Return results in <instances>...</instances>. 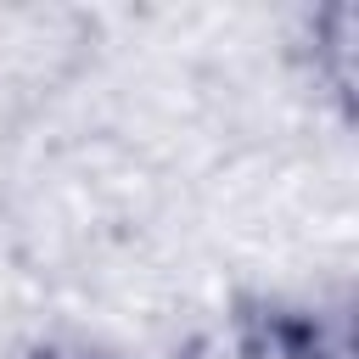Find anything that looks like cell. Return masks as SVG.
<instances>
[{
	"instance_id": "obj_2",
	"label": "cell",
	"mask_w": 359,
	"mask_h": 359,
	"mask_svg": "<svg viewBox=\"0 0 359 359\" xmlns=\"http://www.w3.org/2000/svg\"><path fill=\"white\" fill-rule=\"evenodd\" d=\"M309 62H314V79L325 84V95L337 107H353V79H359V6L353 0H337V6L314 11Z\"/></svg>"
},
{
	"instance_id": "obj_1",
	"label": "cell",
	"mask_w": 359,
	"mask_h": 359,
	"mask_svg": "<svg viewBox=\"0 0 359 359\" xmlns=\"http://www.w3.org/2000/svg\"><path fill=\"white\" fill-rule=\"evenodd\" d=\"M180 359H342V348L325 337V325L303 309L275 303H241L219 325L196 331Z\"/></svg>"
},
{
	"instance_id": "obj_3",
	"label": "cell",
	"mask_w": 359,
	"mask_h": 359,
	"mask_svg": "<svg viewBox=\"0 0 359 359\" xmlns=\"http://www.w3.org/2000/svg\"><path fill=\"white\" fill-rule=\"evenodd\" d=\"M50 359H101V353H50Z\"/></svg>"
}]
</instances>
